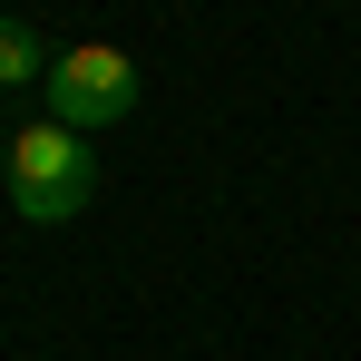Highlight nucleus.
<instances>
[{"mask_svg": "<svg viewBox=\"0 0 361 361\" xmlns=\"http://www.w3.org/2000/svg\"><path fill=\"white\" fill-rule=\"evenodd\" d=\"M39 108H49L59 127H78V137L127 127L137 118V59L108 49V39H68L59 59H49V78H39Z\"/></svg>", "mask_w": 361, "mask_h": 361, "instance_id": "f03ea898", "label": "nucleus"}, {"mask_svg": "<svg viewBox=\"0 0 361 361\" xmlns=\"http://www.w3.org/2000/svg\"><path fill=\"white\" fill-rule=\"evenodd\" d=\"M0 195H10V137H0Z\"/></svg>", "mask_w": 361, "mask_h": 361, "instance_id": "20e7f679", "label": "nucleus"}, {"mask_svg": "<svg viewBox=\"0 0 361 361\" xmlns=\"http://www.w3.org/2000/svg\"><path fill=\"white\" fill-rule=\"evenodd\" d=\"M49 59H59V49H49L30 20H10V10H0V88H39Z\"/></svg>", "mask_w": 361, "mask_h": 361, "instance_id": "7ed1b4c3", "label": "nucleus"}, {"mask_svg": "<svg viewBox=\"0 0 361 361\" xmlns=\"http://www.w3.org/2000/svg\"><path fill=\"white\" fill-rule=\"evenodd\" d=\"M10 205H20V225H68V215H88L98 205V147L59 118H30L10 137Z\"/></svg>", "mask_w": 361, "mask_h": 361, "instance_id": "f257e3e1", "label": "nucleus"}]
</instances>
